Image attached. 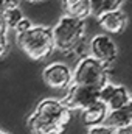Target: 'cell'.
<instances>
[{"label": "cell", "instance_id": "6da1fadb", "mask_svg": "<svg viewBox=\"0 0 132 134\" xmlns=\"http://www.w3.org/2000/svg\"><path fill=\"white\" fill-rule=\"evenodd\" d=\"M70 120L71 111L62 100L44 98L28 117V128L33 134H62Z\"/></svg>", "mask_w": 132, "mask_h": 134}, {"label": "cell", "instance_id": "7a4b0ae2", "mask_svg": "<svg viewBox=\"0 0 132 134\" xmlns=\"http://www.w3.org/2000/svg\"><path fill=\"white\" fill-rule=\"evenodd\" d=\"M55 50L62 55H71L75 48L87 36V19H73L68 16H61L51 27Z\"/></svg>", "mask_w": 132, "mask_h": 134}, {"label": "cell", "instance_id": "3957f363", "mask_svg": "<svg viewBox=\"0 0 132 134\" xmlns=\"http://www.w3.org/2000/svg\"><path fill=\"white\" fill-rule=\"evenodd\" d=\"M16 39L20 50L36 61L48 58L55 50L51 27L48 25H33L28 31L16 36Z\"/></svg>", "mask_w": 132, "mask_h": 134}, {"label": "cell", "instance_id": "277c9868", "mask_svg": "<svg viewBox=\"0 0 132 134\" xmlns=\"http://www.w3.org/2000/svg\"><path fill=\"white\" fill-rule=\"evenodd\" d=\"M109 81V67L103 66L90 55L79 58L71 70V84L101 89Z\"/></svg>", "mask_w": 132, "mask_h": 134}, {"label": "cell", "instance_id": "5b68a950", "mask_svg": "<svg viewBox=\"0 0 132 134\" xmlns=\"http://www.w3.org/2000/svg\"><path fill=\"white\" fill-rule=\"evenodd\" d=\"M89 55L103 66L110 67L118 56V47L110 34H93L92 39H89Z\"/></svg>", "mask_w": 132, "mask_h": 134}, {"label": "cell", "instance_id": "8992f818", "mask_svg": "<svg viewBox=\"0 0 132 134\" xmlns=\"http://www.w3.org/2000/svg\"><path fill=\"white\" fill-rule=\"evenodd\" d=\"M99 100V89L97 87H87V86H76L71 84L67 89L65 97L62 98L64 104L73 112V111H84L87 106L93 104Z\"/></svg>", "mask_w": 132, "mask_h": 134}, {"label": "cell", "instance_id": "52a82bcc", "mask_svg": "<svg viewBox=\"0 0 132 134\" xmlns=\"http://www.w3.org/2000/svg\"><path fill=\"white\" fill-rule=\"evenodd\" d=\"M44 83L51 89H68L71 86V69L65 63L53 61L48 66H45L42 72Z\"/></svg>", "mask_w": 132, "mask_h": 134}, {"label": "cell", "instance_id": "ba28073f", "mask_svg": "<svg viewBox=\"0 0 132 134\" xmlns=\"http://www.w3.org/2000/svg\"><path fill=\"white\" fill-rule=\"evenodd\" d=\"M97 22L106 31V34H118L126 30L129 24V17L123 9H115L101 14L99 17H97Z\"/></svg>", "mask_w": 132, "mask_h": 134}, {"label": "cell", "instance_id": "9c48e42d", "mask_svg": "<svg viewBox=\"0 0 132 134\" xmlns=\"http://www.w3.org/2000/svg\"><path fill=\"white\" fill-rule=\"evenodd\" d=\"M64 16L73 19H87L90 16V0H59Z\"/></svg>", "mask_w": 132, "mask_h": 134}, {"label": "cell", "instance_id": "30bf717a", "mask_svg": "<svg viewBox=\"0 0 132 134\" xmlns=\"http://www.w3.org/2000/svg\"><path fill=\"white\" fill-rule=\"evenodd\" d=\"M109 114V108L106 103L103 101H95L93 104L87 106L84 111H81V115H82V122L87 125V126H97V125H103L106 117Z\"/></svg>", "mask_w": 132, "mask_h": 134}, {"label": "cell", "instance_id": "8fae6325", "mask_svg": "<svg viewBox=\"0 0 132 134\" xmlns=\"http://www.w3.org/2000/svg\"><path fill=\"white\" fill-rule=\"evenodd\" d=\"M131 115L129 112L126 111V108H121V109H113V111H109L106 120H104V125L110 126L112 130H120V128H124L131 123Z\"/></svg>", "mask_w": 132, "mask_h": 134}, {"label": "cell", "instance_id": "7c38bea8", "mask_svg": "<svg viewBox=\"0 0 132 134\" xmlns=\"http://www.w3.org/2000/svg\"><path fill=\"white\" fill-rule=\"evenodd\" d=\"M129 98H131L129 91H128L124 86H121V84H115V89H113V92L110 94L109 100L106 101V104H107L109 111L121 109V108H126Z\"/></svg>", "mask_w": 132, "mask_h": 134}, {"label": "cell", "instance_id": "4fadbf2b", "mask_svg": "<svg viewBox=\"0 0 132 134\" xmlns=\"http://www.w3.org/2000/svg\"><path fill=\"white\" fill-rule=\"evenodd\" d=\"M126 0H90V14L99 17L104 13L121 9Z\"/></svg>", "mask_w": 132, "mask_h": 134}, {"label": "cell", "instance_id": "5bb4252c", "mask_svg": "<svg viewBox=\"0 0 132 134\" xmlns=\"http://www.w3.org/2000/svg\"><path fill=\"white\" fill-rule=\"evenodd\" d=\"M2 17H3V20H5V24H6L8 30H9V28H14V27L23 19V11L20 9V6H19V8L3 9V11H2Z\"/></svg>", "mask_w": 132, "mask_h": 134}, {"label": "cell", "instance_id": "9a60e30c", "mask_svg": "<svg viewBox=\"0 0 132 134\" xmlns=\"http://www.w3.org/2000/svg\"><path fill=\"white\" fill-rule=\"evenodd\" d=\"M34 24L31 22V19H28V17H25L23 16V19L13 28L14 30V33H16V36H19V34H22V33H25V31H28L31 27H33Z\"/></svg>", "mask_w": 132, "mask_h": 134}, {"label": "cell", "instance_id": "2e32d148", "mask_svg": "<svg viewBox=\"0 0 132 134\" xmlns=\"http://www.w3.org/2000/svg\"><path fill=\"white\" fill-rule=\"evenodd\" d=\"M86 134H115V130H112L107 125H97V126H89Z\"/></svg>", "mask_w": 132, "mask_h": 134}, {"label": "cell", "instance_id": "e0dca14e", "mask_svg": "<svg viewBox=\"0 0 132 134\" xmlns=\"http://www.w3.org/2000/svg\"><path fill=\"white\" fill-rule=\"evenodd\" d=\"M8 47H9L8 36H3V37H0V58L6 55V52H8Z\"/></svg>", "mask_w": 132, "mask_h": 134}, {"label": "cell", "instance_id": "ac0fdd59", "mask_svg": "<svg viewBox=\"0 0 132 134\" xmlns=\"http://www.w3.org/2000/svg\"><path fill=\"white\" fill-rule=\"evenodd\" d=\"M3 36H8V27H6V24L0 14V37H3Z\"/></svg>", "mask_w": 132, "mask_h": 134}, {"label": "cell", "instance_id": "d6986e66", "mask_svg": "<svg viewBox=\"0 0 132 134\" xmlns=\"http://www.w3.org/2000/svg\"><path fill=\"white\" fill-rule=\"evenodd\" d=\"M115 134H132V128L128 125V126H124V128L115 130Z\"/></svg>", "mask_w": 132, "mask_h": 134}, {"label": "cell", "instance_id": "ffe728a7", "mask_svg": "<svg viewBox=\"0 0 132 134\" xmlns=\"http://www.w3.org/2000/svg\"><path fill=\"white\" fill-rule=\"evenodd\" d=\"M126 111L129 112V115H131V119H132V97L129 98V101H128V104H126Z\"/></svg>", "mask_w": 132, "mask_h": 134}, {"label": "cell", "instance_id": "44dd1931", "mask_svg": "<svg viewBox=\"0 0 132 134\" xmlns=\"http://www.w3.org/2000/svg\"><path fill=\"white\" fill-rule=\"evenodd\" d=\"M28 3H33V5H37V3H45L47 0H27Z\"/></svg>", "mask_w": 132, "mask_h": 134}, {"label": "cell", "instance_id": "7402d4cb", "mask_svg": "<svg viewBox=\"0 0 132 134\" xmlns=\"http://www.w3.org/2000/svg\"><path fill=\"white\" fill-rule=\"evenodd\" d=\"M2 11H3V0H0V14H2Z\"/></svg>", "mask_w": 132, "mask_h": 134}, {"label": "cell", "instance_id": "603a6c76", "mask_svg": "<svg viewBox=\"0 0 132 134\" xmlns=\"http://www.w3.org/2000/svg\"><path fill=\"white\" fill-rule=\"evenodd\" d=\"M0 134H6V133H5V131H2V130H0Z\"/></svg>", "mask_w": 132, "mask_h": 134}, {"label": "cell", "instance_id": "cb8c5ba5", "mask_svg": "<svg viewBox=\"0 0 132 134\" xmlns=\"http://www.w3.org/2000/svg\"><path fill=\"white\" fill-rule=\"evenodd\" d=\"M129 126H131V128H132V120H131V123H129Z\"/></svg>", "mask_w": 132, "mask_h": 134}]
</instances>
